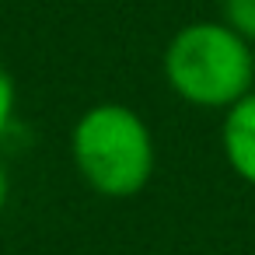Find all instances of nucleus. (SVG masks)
<instances>
[{"label": "nucleus", "mask_w": 255, "mask_h": 255, "mask_svg": "<svg viewBox=\"0 0 255 255\" xmlns=\"http://www.w3.org/2000/svg\"><path fill=\"white\" fill-rule=\"evenodd\" d=\"M70 161L81 182L105 199L140 196L157 171V140L147 119L123 102H98L70 126Z\"/></svg>", "instance_id": "f257e3e1"}, {"label": "nucleus", "mask_w": 255, "mask_h": 255, "mask_svg": "<svg viewBox=\"0 0 255 255\" xmlns=\"http://www.w3.org/2000/svg\"><path fill=\"white\" fill-rule=\"evenodd\" d=\"M161 74L178 102L203 112H224L255 91V42L220 18L189 21L168 39Z\"/></svg>", "instance_id": "f03ea898"}, {"label": "nucleus", "mask_w": 255, "mask_h": 255, "mask_svg": "<svg viewBox=\"0 0 255 255\" xmlns=\"http://www.w3.org/2000/svg\"><path fill=\"white\" fill-rule=\"evenodd\" d=\"M220 154L227 168L255 189V91L238 98L220 116Z\"/></svg>", "instance_id": "7ed1b4c3"}, {"label": "nucleus", "mask_w": 255, "mask_h": 255, "mask_svg": "<svg viewBox=\"0 0 255 255\" xmlns=\"http://www.w3.org/2000/svg\"><path fill=\"white\" fill-rule=\"evenodd\" d=\"M217 18L238 35H245L248 42H255V0H220Z\"/></svg>", "instance_id": "20e7f679"}, {"label": "nucleus", "mask_w": 255, "mask_h": 255, "mask_svg": "<svg viewBox=\"0 0 255 255\" xmlns=\"http://www.w3.org/2000/svg\"><path fill=\"white\" fill-rule=\"evenodd\" d=\"M14 119H18V81L4 63H0V140L11 133Z\"/></svg>", "instance_id": "39448f33"}, {"label": "nucleus", "mask_w": 255, "mask_h": 255, "mask_svg": "<svg viewBox=\"0 0 255 255\" xmlns=\"http://www.w3.org/2000/svg\"><path fill=\"white\" fill-rule=\"evenodd\" d=\"M7 206H11V171H7V161L0 157V220H4Z\"/></svg>", "instance_id": "423d86ee"}]
</instances>
